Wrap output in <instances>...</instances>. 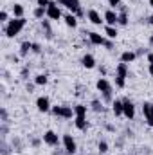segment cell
Here are the masks:
<instances>
[{
	"mask_svg": "<svg viewBox=\"0 0 153 155\" xmlns=\"http://www.w3.org/2000/svg\"><path fill=\"white\" fill-rule=\"evenodd\" d=\"M148 22H150V25H153V15L150 16V18H148Z\"/></svg>",
	"mask_w": 153,
	"mask_h": 155,
	"instance_id": "43",
	"label": "cell"
},
{
	"mask_svg": "<svg viewBox=\"0 0 153 155\" xmlns=\"http://www.w3.org/2000/svg\"><path fill=\"white\" fill-rule=\"evenodd\" d=\"M142 114H144L146 119H148V117H153L151 116V103H150V101H144V103H142Z\"/></svg>",
	"mask_w": 153,
	"mask_h": 155,
	"instance_id": "27",
	"label": "cell"
},
{
	"mask_svg": "<svg viewBox=\"0 0 153 155\" xmlns=\"http://www.w3.org/2000/svg\"><path fill=\"white\" fill-rule=\"evenodd\" d=\"M0 22H2V24H7V22H9V13H7L5 9L0 11Z\"/></svg>",
	"mask_w": 153,
	"mask_h": 155,
	"instance_id": "31",
	"label": "cell"
},
{
	"mask_svg": "<svg viewBox=\"0 0 153 155\" xmlns=\"http://www.w3.org/2000/svg\"><path fill=\"white\" fill-rule=\"evenodd\" d=\"M11 13H13V18H24L25 9H24V5H22V4H13Z\"/></svg>",
	"mask_w": 153,
	"mask_h": 155,
	"instance_id": "17",
	"label": "cell"
},
{
	"mask_svg": "<svg viewBox=\"0 0 153 155\" xmlns=\"http://www.w3.org/2000/svg\"><path fill=\"white\" fill-rule=\"evenodd\" d=\"M47 18L49 20H60L61 18V9H60L58 2H50L47 5Z\"/></svg>",
	"mask_w": 153,
	"mask_h": 155,
	"instance_id": "7",
	"label": "cell"
},
{
	"mask_svg": "<svg viewBox=\"0 0 153 155\" xmlns=\"http://www.w3.org/2000/svg\"><path fill=\"white\" fill-rule=\"evenodd\" d=\"M72 117H76V114H74V107L61 105V119H72Z\"/></svg>",
	"mask_w": 153,
	"mask_h": 155,
	"instance_id": "18",
	"label": "cell"
},
{
	"mask_svg": "<svg viewBox=\"0 0 153 155\" xmlns=\"http://www.w3.org/2000/svg\"><path fill=\"white\" fill-rule=\"evenodd\" d=\"M58 4H60V5H63V7H67L72 15H76L77 18H81V16H85V15H86V13L83 11L81 4H79V0H58Z\"/></svg>",
	"mask_w": 153,
	"mask_h": 155,
	"instance_id": "3",
	"label": "cell"
},
{
	"mask_svg": "<svg viewBox=\"0 0 153 155\" xmlns=\"http://www.w3.org/2000/svg\"><path fill=\"white\" fill-rule=\"evenodd\" d=\"M7 153H9V146H7L5 141H2V155H7Z\"/></svg>",
	"mask_w": 153,
	"mask_h": 155,
	"instance_id": "35",
	"label": "cell"
},
{
	"mask_svg": "<svg viewBox=\"0 0 153 155\" xmlns=\"http://www.w3.org/2000/svg\"><path fill=\"white\" fill-rule=\"evenodd\" d=\"M148 72L153 76V63H150V65H148Z\"/></svg>",
	"mask_w": 153,
	"mask_h": 155,
	"instance_id": "42",
	"label": "cell"
},
{
	"mask_svg": "<svg viewBox=\"0 0 153 155\" xmlns=\"http://www.w3.org/2000/svg\"><path fill=\"white\" fill-rule=\"evenodd\" d=\"M103 18H105V24H106V25L117 27V24H119V13H117L115 9H106L105 15H103Z\"/></svg>",
	"mask_w": 153,
	"mask_h": 155,
	"instance_id": "8",
	"label": "cell"
},
{
	"mask_svg": "<svg viewBox=\"0 0 153 155\" xmlns=\"http://www.w3.org/2000/svg\"><path fill=\"white\" fill-rule=\"evenodd\" d=\"M150 5H151V7H153V0H150Z\"/></svg>",
	"mask_w": 153,
	"mask_h": 155,
	"instance_id": "45",
	"label": "cell"
},
{
	"mask_svg": "<svg viewBox=\"0 0 153 155\" xmlns=\"http://www.w3.org/2000/svg\"><path fill=\"white\" fill-rule=\"evenodd\" d=\"M115 76H121V78H126L128 76V63H117L115 67Z\"/></svg>",
	"mask_w": 153,
	"mask_h": 155,
	"instance_id": "20",
	"label": "cell"
},
{
	"mask_svg": "<svg viewBox=\"0 0 153 155\" xmlns=\"http://www.w3.org/2000/svg\"><path fill=\"white\" fill-rule=\"evenodd\" d=\"M150 45H151V47H153V35H151V36H150Z\"/></svg>",
	"mask_w": 153,
	"mask_h": 155,
	"instance_id": "44",
	"label": "cell"
},
{
	"mask_svg": "<svg viewBox=\"0 0 153 155\" xmlns=\"http://www.w3.org/2000/svg\"><path fill=\"white\" fill-rule=\"evenodd\" d=\"M29 52H33V41L25 40V41H22V43H20V56H22V58H25Z\"/></svg>",
	"mask_w": 153,
	"mask_h": 155,
	"instance_id": "13",
	"label": "cell"
},
{
	"mask_svg": "<svg viewBox=\"0 0 153 155\" xmlns=\"http://www.w3.org/2000/svg\"><path fill=\"white\" fill-rule=\"evenodd\" d=\"M115 87H117V88H124V87H126V78L115 76Z\"/></svg>",
	"mask_w": 153,
	"mask_h": 155,
	"instance_id": "30",
	"label": "cell"
},
{
	"mask_svg": "<svg viewBox=\"0 0 153 155\" xmlns=\"http://www.w3.org/2000/svg\"><path fill=\"white\" fill-rule=\"evenodd\" d=\"M96 87H97V90L101 92L103 101L112 105V103H114V87H112V83H110L106 78H99L97 83H96Z\"/></svg>",
	"mask_w": 153,
	"mask_h": 155,
	"instance_id": "2",
	"label": "cell"
},
{
	"mask_svg": "<svg viewBox=\"0 0 153 155\" xmlns=\"http://www.w3.org/2000/svg\"><path fill=\"white\" fill-rule=\"evenodd\" d=\"M41 141H43L47 146H50V148H56V146H60V143H61L60 135H58L56 132H52V130H47V132H43V135H41Z\"/></svg>",
	"mask_w": 153,
	"mask_h": 155,
	"instance_id": "5",
	"label": "cell"
},
{
	"mask_svg": "<svg viewBox=\"0 0 153 155\" xmlns=\"http://www.w3.org/2000/svg\"><path fill=\"white\" fill-rule=\"evenodd\" d=\"M33 16L36 20H43V16H47V7H41V5H36L34 11H33Z\"/></svg>",
	"mask_w": 153,
	"mask_h": 155,
	"instance_id": "22",
	"label": "cell"
},
{
	"mask_svg": "<svg viewBox=\"0 0 153 155\" xmlns=\"http://www.w3.org/2000/svg\"><path fill=\"white\" fill-rule=\"evenodd\" d=\"M105 47H106L108 51H112V49H114V40H106V41H105Z\"/></svg>",
	"mask_w": 153,
	"mask_h": 155,
	"instance_id": "36",
	"label": "cell"
},
{
	"mask_svg": "<svg viewBox=\"0 0 153 155\" xmlns=\"http://www.w3.org/2000/svg\"><path fill=\"white\" fill-rule=\"evenodd\" d=\"M86 112H88V107L86 105H76L74 107V114H76L77 117H86Z\"/></svg>",
	"mask_w": 153,
	"mask_h": 155,
	"instance_id": "25",
	"label": "cell"
},
{
	"mask_svg": "<svg viewBox=\"0 0 153 155\" xmlns=\"http://www.w3.org/2000/svg\"><path fill=\"white\" fill-rule=\"evenodd\" d=\"M135 54H137V56H142V54H148V51L141 47V49H137V51H135Z\"/></svg>",
	"mask_w": 153,
	"mask_h": 155,
	"instance_id": "38",
	"label": "cell"
},
{
	"mask_svg": "<svg viewBox=\"0 0 153 155\" xmlns=\"http://www.w3.org/2000/svg\"><path fill=\"white\" fill-rule=\"evenodd\" d=\"M122 116L126 117L128 121H132V119L135 117V105H133L128 97L122 99Z\"/></svg>",
	"mask_w": 153,
	"mask_h": 155,
	"instance_id": "6",
	"label": "cell"
},
{
	"mask_svg": "<svg viewBox=\"0 0 153 155\" xmlns=\"http://www.w3.org/2000/svg\"><path fill=\"white\" fill-rule=\"evenodd\" d=\"M105 36L108 40H115L117 38V27H114V25H105Z\"/></svg>",
	"mask_w": 153,
	"mask_h": 155,
	"instance_id": "23",
	"label": "cell"
},
{
	"mask_svg": "<svg viewBox=\"0 0 153 155\" xmlns=\"http://www.w3.org/2000/svg\"><path fill=\"white\" fill-rule=\"evenodd\" d=\"M41 29L45 31V38H52V29H50V20H41Z\"/></svg>",
	"mask_w": 153,
	"mask_h": 155,
	"instance_id": "24",
	"label": "cell"
},
{
	"mask_svg": "<svg viewBox=\"0 0 153 155\" xmlns=\"http://www.w3.org/2000/svg\"><path fill=\"white\" fill-rule=\"evenodd\" d=\"M36 2H38V5H41V7H47L52 0H36Z\"/></svg>",
	"mask_w": 153,
	"mask_h": 155,
	"instance_id": "37",
	"label": "cell"
},
{
	"mask_svg": "<svg viewBox=\"0 0 153 155\" xmlns=\"http://www.w3.org/2000/svg\"><path fill=\"white\" fill-rule=\"evenodd\" d=\"M0 116H2V123H7V110L0 108Z\"/></svg>",
	"mask_w": 153,
	"mask_h": 155,
	"instance_id": "34",
	"label": "cell"
},
{
	"mask_svg": "<svg viewBox=\"0 0 153 155\" xmlns=\"http://www.w3.org/2000/svg\"><path fill=\"white\" fill-rule=\"evenodd\" d=\"M88 40H90L92 45H105V41H106V38H105L101 33H96V31L88 33Z\"/></svg>",
	"mask_w": 153,
	"mask_h": 155,
	"instance_id": "11",
	"label": "cell"
},
{
	"mask_svg": "<svg viewBox=\"0 0 153 155\" xmlns=\"http://www.w3.org/2000/svg\"><path fill=\"white\" fill-rule=\"evenodd\" d=\"M33 52L34 54H41V45L36 43V41H33Z\"/></svg>",
	"mask_w": 153,
	"mask_h": 155,
	"instance_id": "33",
	"label": "cell"
},
{
	"mask_svg": "<svg viewBox=\"0 0 153 155\" xmlns=\"http://www.w3.org/2000/svg\"><path fill=\"white\" fill-rule=\"evenodd\" d=\"M90 107H92V110H94V112H103V110H105L103 101H99V99H94V101L90 103Z\"/></svg>",
	"mask_w": 153,
	"mask_h": 155,
	"instance_id": "28",
	"label": "cell"
},
{
	"mask_svg": "<svg viewBox=\"0 0 153 155\" xmlns=\"http://www.w3.org/2000/svg\"><path fill=\"white\" fill-rule=\"evenodd\" d=\"M148 63H153V52H148Z\"/></svg>",
	"mask_w": 153,
	"mask_h": 155,
	"instance_id": "39",
	"label": "cell"
},
{
	"mask_svg": "<svg viewBox=\"0 0 153 155\" xmlns=\"http://www.w3.org/2000/svg\"><path fill=\"white\" fill-rule=\"evenodd\" d=\"M81 65H83L85 69H96V58H94L92 54H85V56L81 58Z\"/></svg>",
	"mask_w": 153,
	"mask_h": 155,
	"instance_id": "12",
	"label": "cell"
},
{
	"mask_svg": "<svg viewBox=\"0 0 153 155\" xmlns=\"http://www.w3.org/2000/svg\"><path fill=\"white\" fill-rule=\"evenodd\" d=\"M151 116H153V103H151Z\"/></svg>",
	"mask_w": 153,
	"mask_h": 155,
	"instance_id": "46",
	"label": "cell"
},
{
	"mask_svg": "<svg viewBox=\"0 0 153 155\" xmlns=\"http://www.w3.org/2000/svg\"><path fill=\"white\" fill-rule=\"evenodd\" d=\"M97 150H99V153H101V155H105L106 152H108V143H106V141H99Z\"/></svg>",
	"mask_w": 153,
	"mask_h": 155,
	"instance_id": "29",
	"label": "cell"
},
{
	"mask_svg": "<svg viewBox=\"0 0 153 155\" xmlns=\"http://www.w3.org/2000/svg\"><path fill=\"white\" fill-rule=\"evenodd\" d=\"M36 108H38V112H41V114L50 112V108H52L50 99H49L47 96H41V97H38V99H36Z\"/></svg>",
	"mask_w": 153,
	"mask_h": 155,
	"instance_id": "9",
	"label": "cell"
},
{
	"mask_svg": "<svg viewBox=\"0 0 153 155\" xmlns=\"http://www.w3.org/2000/svg\"><path fill=\"white\" fill-rule=\"evenodd\" d=\"M112 112H114L115 117L122 116V99H114V103H112Z\"/></svg>",
	"mask_w": 153,
	"mask_h": 155,
	"instance_id": "19",
	"label": "cell"
},
{
	"mask_svg": "<svg viewBox=\"0 0 153 155\" xmlns=\"http://www.w3.org/2000/svg\"><path fill=\"white\" fill-rule=\"evenodd\" d=\"M119 9H121V13H119V24H117V25H122V27H124V25H128V15H126V7L121 4V5H119Z\"/></svg>",
	"mask_w": 153,
	"mask_h": 155,
	"instance_id": "21",
	"label": "cell"
},
{
	"mask_svg": "<svg viewBox=\"0 0 153 155\" xmlns=\"http://www.w3.org/2000/svg\"><path fill=\"white\" fill-rule=\"evenodd\" d=\"M146 123H148V126H153V117H148Z\"/></svg>",
	"mask_w": 153,
	"mask_h": 155,
	"instance_id": "40",
	"label": "cell"
},
{
	"mask_svg": "<svg viewBox=\"0 0 153 155\" xmlns=\"http://www.w3.org/2000/svg\"><path fill=\"white\" fill-rule=\"evenodd\" d=\"M74 126H76L77 130H81V132H86L88 130V121H86V117H74Z\"/></svg>",
	"mask_w": 153,
	"mask_h": 155,
	"instance_id": "14",
	"label": "cell"
},
{
	"mask_svg": "<svg viewBox=\"0 0 153 155\" xmlns=\"http://www.w3.org/2000/svg\"><path fill=\"white\" fill-rule=\"evenodd\" d=\"M61 144L65 148V153L67 155H74L77 150V144H76V139L70 135V134H63L61 135Z\"/></svg>",
	"mask_w": 153,
	"mask_h": 155,
	"instance_id": "4",
	"label": "cell"
},
{
	"mask_svg": "<svg viewBox=\"0 0 153 155\" xmlns=\"http://www.w3.org/2000/svg\"><path fill=\"white\" fill-rule=\"evenodd\" d=\"M33 90H34V85H29L27 83V92H33Z\"/></svg>",
	"mask_w": 153,
	"mask_h": 155,
	"instance_id": "41",
	"label": "cell"
},
{
	"mask_svg": "<svg viewBox=\"0 0 153 155\" xmlns=\"http://www.w3.org/2000/svg\"><path fill=\"white\" fill-rule=\"evenodd\" d=\"M47 83H49V78H47V74H38V76H34V85L43 87V85H47Z\"/></svg>",
	"mask_w": 153,
	"mask_h": 155,
	"instance_id": "26",
	"label": "cell"
},
{
	"mask_svg": "<svg viewBox=\"0 0 153 155\" xmlns=\"http://www.w3.org/2000/svg\"><path fill=\"white\" fill-rule=\"evenodd\" d=\"M135 60H137L135 51H124V52L121 54V61H122V63H132V61H135Z\"/></svg>",
	"mask_w": 153,
	"mask_h": 155,
	"instance_id": "15",
	"label": "cell"
},
{
	"mask_svg": "<svg viewBox=\"0 0 153 155\" xmlns=\"http://www.w3.org/2000/svg\"><path fill=\"white\" fill-rule=\"evenodd\" d=\"M121 4H122V2H121V0H108V5H110V7H112V9H117V7H119V5H121Z\"/></svg>",
	"mask_w": 153,
	"mask_h": 155,
	"instance_id": "32",
	"label": "cell"
},
{
	"mask_svg": "<svg viewBox=\"0 0 153 155\" xmlns=\"http://www.w3.org/2000/svg\"><path fill=\"white\" fill-rule=\"evenodd\" d=\"M63 20H65V25H67V27H72V29H76L77 27V16L76 15L67 13V15L63 16Z\"/></svg>",
	"mask_w": 153,
	"mask_h": 155,
	"instance_id": "16",
	"label": "cell"
},
{
	"mask_svg": "<svg viewBox=\"0 0 153 155\" xmlns=\"http://www.w3.org/2000/svg\"><path fill=\"white\" fill-rule=\"evenodd\" d=\"M86 18L90 20V24H94V25H101L103 22H105V18L99 15V11H96V9H88L86 11Z\"/></svg>",
	"mask_w": 153,
	"mask_h": 155,
	"instance_id": "10",
	"label": "cell"
},
{
	"mask_svg": "<svg viewBox=\"0 0 153 155\" xmlns=\"http://www.w3.org/2000/svg\"><path fill=\"white\" fill-rule=\"evenodd\" d=\"M25 24H27L25 18H11V20L4 25V35H5L7 38H16V36L22 33V29L25 27Z\"/></svg>",
	"mask_w": 153,
	"mask_h": 155,
	"instance_id": "1",
	"label": "cell"
}]
</instances>
